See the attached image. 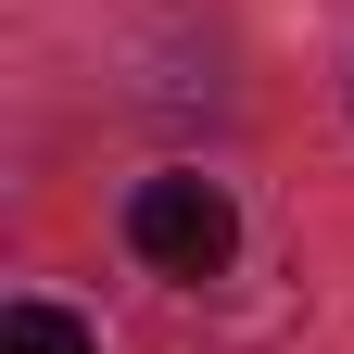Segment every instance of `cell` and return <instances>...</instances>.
<instances>
[{
  "label": "cell",
  "mask_w": 354,
  "mask_h": 354,
  "mask_svg": "<svg viewBox=\"0 0 354 354\" xmlns=\"http://www.w3.org/2000/svg\"><path fill=\"white\" fill-rule=\"evenodd\" d=\"M0 354H88V329L64 304H13V317H0Z\"/></svg>",
  "instance_id": "obj_2"
},
{
  "label": "cell",
  "mask_w": 354,
  "mask_h": 354,
  "mask_svg": "<svg viewBox=\"0 0 354 354\" xmlns=\"http://www.w3.org/2000/svg\"><path fill=\"white\" fill-rule=\"evenodd\" d=\"M127 241H140V266H165V279H228L241 203L215 190V177H140V190H127Z\"/></svg>",
  "instance_id": "obj_1"
}]
</instances>
